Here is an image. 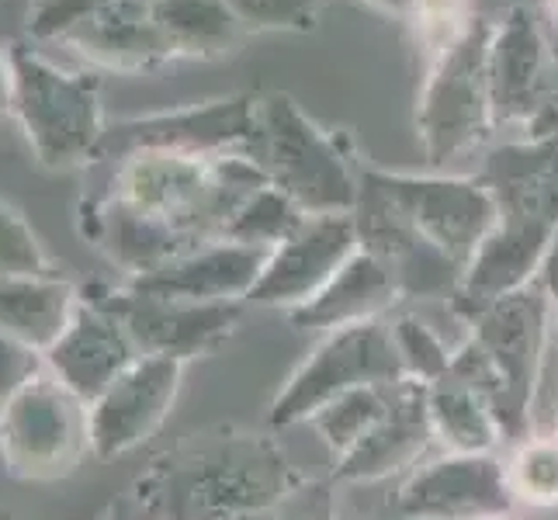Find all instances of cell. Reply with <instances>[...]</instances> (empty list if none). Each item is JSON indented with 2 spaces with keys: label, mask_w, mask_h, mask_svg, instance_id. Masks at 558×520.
<instances>
[{
  "label": "cell",
  "mask_w": 558,
  "mask_h": 520,
  "mask_svg": "<svg viewBox=\"0 0 558 520\" xmlns=\"http://www.w3.org/2000/svg\"><path fill=\"white\" fill-rule=\"evenodd\" d=\"M260 188H267V178L243 153H129L114 170L111 195L84 211V233L125 267L129 278H140L222 240L229 219Z\"/></svg>",
  "instance_id": "6da1fadb"
},
{
  "label": "cell",
  "mask_w": 558,
  "mask_h": 520,
  "mask_svg": "<svg viewBox=\"0 0 558 520\" xmlns=\"http://www.w3.org/2000/svg\"><path fill=\"white\" fill-rule=\"evenodd\" d=\"M288 493V465L267 440L208 437L157 461L140 479L149 520H267Z\"/></svg>",
  "instance_id": "7a4b0ae2"
},
{
  "label": "cell",
  "mask_w": 558,
  "mask_h": 520,
  "mask_svg": "<svg viewBox=\"0 0 558 520\" xmlns=\"http://www.w3.org/2000/svg\"><path fill=\"white\" fill-rule=\"evenodd\" d=\"M246 157L305 216H333L357 205L361 170H354L340 140L316 125L288 94H257Z\"/></svg>",
  "instance_id": "3957f363"
},
{
  "label": "cell",
  "mask_w": 558,
  "mask_h": 520,
  "mask_svg": "<svg viewBox=\"0 0 558 520\" xmlns=\"http://www.w3.org/2000/svg\"><path fill=\"white\" fill-rule=\"evenodd\" d=\"M8 56L11 111L35 157L56 170L98 160L108 129L98 76L56 66L32 46H11Z\"/></svg>",
  "instance_id": "277c9868"
},
{
  "label": "cell",
  "mask_w": 558,
  "mask_h": 520,
  "mask_svg": "<svg viewBox=\"0 0 558 520\" xmlns=\"http://www.w3.org/2000/svg\"><path fill=\"white\" fill-rule=\"evenodd\" d=\"M489 38L493 17L475 14L472 25L427 63L416 105V136L430 167L465 157L496 132L486 70Z\"/></svg>",
  "instance_id": "5b68a950"
},
{
  "label": "cell",
  "mask_w": 558,
  "mask_h": 520,
  "mask_svg": "<svg viewBox=\"0 0 558 520\" xmlns=\"http://www.w3.org/2000/svg\"><path fill=\"white\" fill-rule=\"evenodd\" d=\"M87 455H94L90 407L49 368L0 410V458L14 479L56 483L81 469Z\"/></svg>",
  "instance_id": "8992f818"
},
{
  "label": "cell",
  "mask_w": 558,
  "mask_h": 520,
  "mask_svg": "<svg viewBox=\"0 0 558 520\" xmlns=\"http://www.w3.org/2000/svg\"><path fill=\"white\" fill-rule=\"evenodd\" d=\"M402 378L410 375L402 368L389 323L368 319L343 326V330H333V337L288 382V389L275 402L271 420H313L326 402H333L343 392L364 389V385H396Z\"/></svg>",
  "instance_id": "52a82bcc"
},
{
  "label": "cell",
  "mask_w": 558,
  "mask_h": 520,
  "mask_svg": "<svg viewBox=\"0 0 558 520\" xmlns=\"http://www.w3.org/2000/svg\"><path fill=\"white\" fill-rule=\"evenodd\" d=\"M375 181L385 188L402 216H407L416 233L434 243L448 261H454L465 275L469 261L483 240L493 233L499 208L493 191L475 178H440V173H385L372 170Z\"/></svg>",
  "instance_id": "ba28073f"
},
{
  "label": "cell",
  "mask_w": 558,
  "mask_h": 520,
  "mask_svg": "<svg viewBox=\"0 0 558 520\" xmlns=\"http://www.w3.org/2000/svg\"><path fill=\"white\" fill-rule=\"evenodd\" d=\"M254 111L257 94H233L208 105H191L178 111L146 114L105 129L98 160H122L143 149L195 153V157H229L243 153L254 140Z\"/></svg>",
  "instance_id": "9c48e42d"
},
{
  "label": "cell",
  "mask_w": 558,
  "mask_h": 520,
  "mask_svg": "<svg viewBox=\"0 0 558 520\" xmlns=\"http://www.w3.org/2000/svg\"><path fill=\"white\" fill-rule=\"evenodd\" d=\"M486 70L496 129L534 132L551 90V38L531 8L513 4L493 22Z\"/></svg>",
  "instance_id": "30bf717a"
},
{
  "label": "cell",
  "mask_w": 558,
  "mask_h": 520,
  "mask_svg": "<svg viewBox=\"0 0 558 520\" xmlns=\"http://www.w3.org/2000/svg\"><path fill=\"white\" fill-rule=\"evenodd\" d=\"M548 313H551V299L545 295L542 285L531 281L521 292H510L507 299L493 302L486 313H478L472 319L475 323L472 340L483 347V354L493 361L496 375L507 385L513 440L524 437V431H531L527 410H531L534 378L548 347Z\"/></svg>",
  "instance_id": "8fae6325"
},
{
  "label": "cell",
  "mask_w": 558,
  "mask_h": 520,
  "mask_svg": "<svg viewBox=\"0 0 558 520\" xmlns=\"http://www.w3.org/2000/svg\"><path fill=\"white\" fill-rule=\"evenodd\" d=\"M108 313H114L129 337L136 340L140 354L174 358L187 361L195 354L211 351L222 343L240 319L236 302H174V299H153L140 295L132 288H101V292H84Z\"/></svg>",
  "instance_id": "7c38bea8"
},
{
  "label": "cell",
  "mask_w": 558,
  "mask_h": 520,
  "mask_svg": "<svg viewBox=\"0 0 558 520\" xmlns=\"http://www.w3.org/2000/svg\"><path fill=\"white\" fill-rule=\"evenodd\" d=\"M184 361L143 354L114 378L90 407V448L94 458H119L167 420L181 389Z\"/></svg>",
  "instance_id": "4fadbf2b"
},
{
  "label": "cell",
  "mask_w": 558,
  "mask_h": 520,
  "mask_svg": "<svg viewBox=\"0 0 558 520\" xmlns=\"http://www.w3.org/2000/svg\"><path fill=\"white\" fill-rule=\"evenodd\" d=\"M357 250L361 243L351 211L310 216L281 246L271 250L260 281L246 299L257 305H288L295 313L337 278Z\"/></svg>",
  "instance_id": "5bb4252c"
},
{
  "label": "cell",
  "mask_w": 558,
  "mask_h": 520,
  "mask_svg": "<svg viewBox=\"0 0 558 520\" xmlns=\"http://www.w3.org/2000/svg\"><path fill=\"white\" fill-rule=\"evenodd\" d=\"M558 233V226L534 216L527 208H499L493 233L475 250L465 275L454 288V310L475 319L486 313L493 302L521 292L542 271L548 246Z\"/></svg>",
  "instance_id": "9a60e30c"
},
{
  "label": "cell",
  "mask_w": 558,
  "mask_h": 520,
  "mask_svg": "<svg viewBox=\"0 0 558 520\" xmlns=\"http://www.w3.org/2000/svg\"><path fill=\"white\" fill-rule=\"evenodd\" d=\"M510 504L507 465L493 455H445L416 469L399 496V513L416 520H493Z\"/></svg>",
  "instance_id": "2e32d148"
},
{
  "label": "cell",
  "mask_w": 558,
  "mask_h": 520,
  "mask_svg": "<svg viewBox=\"0 0 558 520\" xmlns=\"http://www.w3.org/2000/svg\"><path fill=\"white\" fill-rule=\"evenodd\" d=\"M140 358L143 354L136 340L129 337L125 323L105 305L81 295L63 337L46 351V368L84 402H94Z\"/></svg>",
  "instance_id": "e0dca14e"
},
{
  "label": "cell",
  "mask_w": 558,
  "mask_h": 520,
  "mask_svg": "<svg viewBox=\"0 0 558 520\" xmlns=\"http://www.w3.org/2000/svg\"><path fill=\"white\" fill-rule=\"evenodd\" d=\"M267 257H271V250L264 246L211 240L191 250V254L157 267V271L129 278L125 288L174 302H236L254 292Z\"/></svg>",
  "instance_id": "ac0fdd59"
},
{
  "label": "cell",
  "mask_w": 558,
  "mask_h": 520,
  "mask_svg": "<svg viewBox=\"0 0 558 520\" xmlns=\"http://www.w3.org/2000/svg\"><path fill=\"white\" fill-rule=\"evenodd\" d=\"M56 43L94 66L119 73H140L174 60L153 17V0H105L76 17Z\"/></svg>",
  "instance_id": "d6986e66"
},
{
  "label": "cell",
  "mask_w": 558,
  "mask_h": 520,
  "mask_svg": "<svg viewBox=\"0 0 558 520\" xmlns=\"http://www.w3.org/2000/svg\"><path fill=\"white\" fill-rule=\"evenodd\" d=\"M430 437L434 431H430V413H427V382L402 378L392 392L389 413H385L348 455H340L337 475L354 479V483H372V479L399 472L413 465Z\"/></svg>",
  "instance_id": "ffe728a7"
},
{
  "label": "cell",
  "mask_w": 558,
  "mask_h": 520,
  "mask_svg": "<svg viewBox=\"0 0 558 520\" xmlns=\"http://www.w3.org/2000/svg\"><path fill=\"white\" fill-rule=\"evenodd\" d=\"M399 295L402 292L389 267L357 250L313 302L292 313V319L299 326H316V330H343V326L378 319Z\"/></svg>",
  "instance_id": "44dd1931"
},
{
  "label": "cell",
  "mask_w": 558,
  "mask_h": 520,
  "mask_svg": "<svg viewBox=\"0 0 558 520\" xmlns=\"http://www.w3.org/2000/svg\"><path fill=\"white\" fill-rule=\"evenodd\" d=\"M76 305L81 292L60 275L0 278V330L43 354L63 337Z\"/></svg>",
  "instance_id": "7402d4cb"
},
{
  "label": "cell",
  "mask_w": 558,
  "mask_h": 520,
  "mask_svg": "<svg viewBox=\"0 0 558 520\" xmlns=\"http://www.w3.org/2000/svg\"><path fill=\"white\" fill-rule=\"evenodd\" d=\"M427 413L434 437L451 455H489L504 440L489 399L451 368L427 385Z\"/></svg>",
  "instance_id": "603a6c76"
},
{
  "label": "cell",
  "mask_w": 558,
  "mask_h": 520,
  "mask_svg": "<svg viewBox=\"0 0 558 520\" xmlns=\"http://www.w3.org/2000/svg\"><path fill=\"white\" fill-rule=\"evenodd\" d=\"M153 17L174 60H216L250 35L226 0H153Z\"/></svg>",
  "instance_id": "cb8c5ba5"
},
{
  "label": "cell",
  "mask_w": 558,
  "mask_h": 520,
  "mask_svg": "<svg viewBox=\"0 0 558 520\" xmlns=\"http://www.w3.org/2000/svg\"><path fill=\"white\" fill-rule=\"evenodd\" d=\"M396 385H364V389H351V392L337 396L333 402H326V407L313 416L316 431L326 437V445H330L337 455H348L357 440L389 413Z\"/></svg>",
  "instance_id": "d4e9b609"
},
{
  "label": "cell",
  "mask_w": 558,
  "mask_h": 520,
  "mask_svg": "<svg viewBox=\"0 0 558 520\" xmlns=\"http://www.w3.org/2000/svg\"><path fill=\"white\" fill-rule=\"evenodd\" d=\"M310 219L305 211L284 198L278 188H260L254 198H250L233 219H229L222 240L229 243H243V246H264V250H275L281 246L295 229Z\"/></svg>",
  "instance_id": "484cf974"
},
{
  "label": "cell",
  "mask_w": 558,
  "mask_h": 520,
  "mask_svg": "<svg viewBox=\"0 0 558 520\" xmlns=\"http://www.w3.org/2000/svg\"><path fill=\"white\" fill-rule=\"evenodd\" d=\"M507 483L531 507H558V437H524L507 461Z\"/></svg>",
  "instance_id": "4316f807"
},
{
  "label": "cell",
  "mask_w": 558,
  "mask_h": 520,
  "mask_svg": "<svg viewBox=\"0 0 558 520\" xmlns=\"http://www.w3.org/2000/svg\"><path fill=\"white\" fill-rule=\"evenodd\" d=\"M17 275H60L43 240L14 205L0 202V278Z\"/></svg>",
  "instance_id": "83f0119b"
},
{
  "label": "cell",
  "mask_w": 558,
  "mask_h": 520,
  "mask_svg": "<svg viewBox=\"0 0 558 520\" xmlns=\"http://www.w3.org/2000/svg\"><path fill=\"white\" fill-rule=\"evenodd\" d=\"M389 330L396 340V351L402 358V368H407L410 378L430 385L451 368L454 354L440 343V337L427 323H420L416 316H399L396 323H389Z\"/></svg>",
  "instance_id": "f1b7e54d"
},
{
  "label": "cell",
  "mask_w": 558,
  "mask_h": 520,
  "mask_svg": "<svg viewBox=\"0 0 558 520\" xmlns=\"http://www.w3.org/2000/svg\"><path fill=\"white\" fill-rule=\"evenodd\" d=\"M472 0H420L410 14V25L416 32V46L423 49V60L445 52L454 38L472 25Z\"/></svg>",
  "instance_id": "f546056e"
},
{
  "label": "cell",
  "mask_w": 558,
  "mask_h": 520,
  "mask_svg": "<svg viewBox=\"0 0 558 520\" xmlns=\"http://www.w3.org/2000/svg\"><path fill=\"white\" fill-rule=\"evenodd\" d=\"M250 32H305L316 25L323 0H226Z\"/></svg>",
  "instance_id": "4dcf8cb0"
},
{
  "label": "cell",
  "mask_w": 558,
  "mask_h": 520,
  "mask_svg": "<svg viewBox=\"0 0 558 520\" xmlns=\"http://www.w3.org/2000/svg\"><path fill=\"white\" fill-rule=\"evenodd\" d=\"M46 368V354L0 330V410Z\"/></svg>",
  "instance_id": "1f68e13d"
},
{
  "label": "cell",
  "mask_w": 558,
  "mask_h": 520,
  "mask_svg": "<svg viewBox=\"0 0 558 520\" xmlns=\"http://www.w3.org/2000/svg\"><path fill=\"white\" fill-rule=\"evenodd\" d=\"M105 0H28V32L43 43H56L76 17Z\"/></svg>",
  "instance_id": "d6a6232c"
},
{
  "label": "cell",
  "mask_w": 558,
  "mask_h": 520,
  "mask_svg": "<svg viewBox=\"0 0 558 520\" xmlns=\"http://www.w3.org/2000/svg\"><path fill=\"white\" fill-rule=\"evenodd\" d=\"M558 136V35L551 38V90H548V105L537 129L531 132V140H551Z\"/></svg>",
  "instance_id": "836d02e7"
},
{
  "label": "cell",
  "mask_w": 558,
  "mask_h": 520,
  "mask_svg": "<svg viewBox=\"0 0 558 520\" xmlns=\"http://www.w3.org/2000/svg\"><path fill=\"white\" fill-rule=\"evenodd\" d=\"M537 285L545 288V295L551 299V305L558 310V233L548 246V254H545V264H542V278H537Z\"/></svg>",
  "instance_id": "e575fe53"
},
{
  "label": "cell",
  "mask_w": 558,
  "mask_h": 520,
  "mask_svg": "<svg viewBox=\"0 0 558 520\" xmlns=\"http://www.w3.org/2000/svg\"><path fill=\"white\" fill-rule=\"evenodd\" d=\"M364 4L375 8V11H385V14H396V17H402V22H410V14L416 11L420 0H364Z\"/></svg>",
  "instance_id": "d590c367"
},
{
  "label": "cell",
  "mask_w": 558,
  "mask_h": 520,
  "mask_svg": "<svg viewBox=\"0 0 558 520\" xmlns=\"http://www.w3.org/2000/svg\"><path fill=\"white\" fill-rule=\"evenodd\" d=\"M0 111H11V56L0 49Z\"/></svg>",
  "instance_id": "8d00e7d4"
},
{
  "label": "cell",
  "mask_w": 558,
  "mask_h": 520,
  "mask_svg": "<svg viewBox=\"0 0 558 520\" xmlns=\"http://www.w3.org/2000/svg\"><path fill=\"white\" fill-rule=\"evenodd\" d=\"M548 22H551V28L558 35V0H548Z\"/></svg>",
  "instance_id": "74e56055"
},
{
  "label": "cell",
  "mask_w": 558,
  "mask_h": 520,
  "mask_svg": "<svg viewBox=\"0 0 558 520\" xmlns=\"http://www.w3.org/2000/svg\"><path fill=\"white\" fill-rule=\"evenodd\" d=\"M396 520H416V517H407V513H402V517H396Z\"/></svg>",
  "instance_id": "f35d334b"
},
{
  "label": "cell",
  "mask_w": 558,
  "mask_h": 520,
  "mask_svg": "<svg viewBox=\"0 0 558 520\" xmlns=\"http://www.w3.org/2000/svg\"><path fill=\"white\" fill-rule=\"evenodd\" d=\"M493 520H504V517H493Z\"/></svg>",
  "instance_id": "ab89813d"
}]
</instances>
